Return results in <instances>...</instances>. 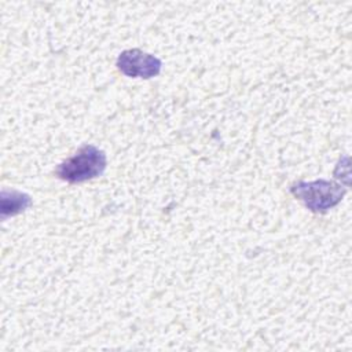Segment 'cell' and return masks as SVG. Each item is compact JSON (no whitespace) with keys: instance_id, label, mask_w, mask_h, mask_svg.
<instances>
[{"instance_id":"6da1fadb","label":"cell","mask_w":352,"mask_h":352,"mask_svg":"<svg viewBox=\"0 0 352 352\" xmlns=\"http://www.w3.org/2000/svg\"><path fill=\"white\" fill-rule=\"evenodd\" d=\"M106 166L104 151L94 144H85L74 155L60 162L55 173L63 182L82 183L100 176Z\"/></svg>"},{"instance_id":"7a4b0ae2","label":"cell","mask_w":352,"mask_h":352,"mask_svg":"<svg viewBox=\"0 0 352 352\" xmlns=\"http://www.w3.org/2000/svg\"><path fill=\"white\" fill-rule=\"evenodd\" d=\"M290 192L311 212L326 213L341 202L346 188L333 180L319 179L315 182H296L290 186Z\"/></svg>"},{"instance_id":"3957f363","label":"cell","mask_w":352,"mask_h":352,"mask_svg":"<svg viewBox=\"0 0 352 352\" xmlns=\"http://www.w3.org/2000/svg\"><path fill=\"white\" fill-rule=\"evenodd\" d=\"M118 70L133 78H153L161 73L162 62L155 55L144 52L139 48L122 51L117 58Z\"/></svg>"},{"instance_id":"277c9868","label":"cell","mask_w":352,"mask_h":352,"mask_svg":"<svg viewBox=\"0 0 352 352\" xmlns=\"http://www.w3.org/2000/svg\"><path fill=\"white\" fill-rule=\"evenodd\" d=\"M32 205V198L21 191H3L1 192V217L15 216Z\"/></svg>"}]
</instances>
